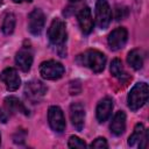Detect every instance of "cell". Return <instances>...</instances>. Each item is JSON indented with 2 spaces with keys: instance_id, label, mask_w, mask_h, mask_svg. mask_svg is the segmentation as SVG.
<instances>
[{
  "instance_id": "obj_1",
  "label": "cell",
  "mask_w": 149,
  "mask_h": 149,
  "mask_svg": "<svg viewBox=\"0 0 149 149\" xmlns=\"http://www.w3.org/2000/svg\"><path fill=\"white\" fill-rule=\"evenodd\" d=\"M77 62L91 69L93 72H101L106 64V56L98 50H87L84 54L78 55Z\"/></svg>"
},
{
  "instance_id": "obj_2",
  "label": "cell",
  "mask_w": 149,
  "mask_h": 149,
  "mask_svg": "<svg viewBox=\"0 0 149 149\" xmlns=\"http://www.w3.org/2000/svg\"><path fill=\"white\" fill-rule=\"evenodd\" d=\"M148 95H149V87L146 83L135 84L128 93V98H127L128 107L134 112L140 109L147 102Z\"/></svg>"
},
{
  "instance_id": "obj_3",
  "label": "cell",
  "mask_w": 149,
  "mask_h": 149,
  "mask_svg": "<svg viewBox=\"0 0 149 149\" xmlns=\"http://www.w3.org/2000/svg\"><path fill=\"white\" fill-rule=\"evenodd\" d=\"M48 37L51 44L62 48L66 41V26L65 22L61 19H54L49 29H48Z\"/></svg>"
},
{
  "instance_id": "obj_4",
  "label": "cell",
  "mask_w": 149,
  "mask_h": 149,
  "mask_svg": "<svg viewBox=\"0 0 149 149\" xmlns=\"http://www.w3.org/2000/svg\"><path fill=\"white\" fill-rule=\"evenodd\" d=\"M64 66L59 62L56 61H47L41 63L40 65V74L48 80H56L59 79L64 74Z\"/></svg>"
},
{
  "instance_id": "obj_5",
  "label": "cell",
  "mask_w": 149,
  "mask_h": 149,
  "mask_svg": "<svg viewBox=\"0 0 149 149\" xmlns=\"http://www.w3.org/2000/svg\"><path fill=\"white\" fill-rule=\"evenodd\" d=\"M112 20V12L107 0H98L95 3V23L100 29H106Z\"/></svg>"
},
{
  "instance_id": "obj_6",
  "label": "cell",
  "mask_w": 149,
  "mask_h": 149,
  "mask_svg": "<svg viewBox=\"0 0 149 149\" xmlns=\"http://www.w3.org/2000/svg\"><path fill=\"white\" fill-rule=\"evenodd\" d=\"M48 121L52 130L62 133L65 129V118L63 111L58 106H51L48 109Z\"/></svg>"
},
{
  "instance_id": "obj_7",
  "label": "cell",
  "mask_w": 149,
  "mask_h": 149,
  "mask_svg": "<svg viewBox=\"0 0 149 149\" xmlns=\"http://www.w3.org/2000/svg\"><path fill=\"white\" fill-rule=\"evenodd\" d=\"M45 93H47V87L40 80H31L27 83L24 86V94L33 102H37L38 100H41Z\"/></svg>"
},
{
  "instance_id": "obj_8",
  "label": "cell",
  "mask_w": 149,
  "mask_h": 149,
  "mask_svg": "<svg viewBox=\"0 0 149 149\" xmlns=\"http://www.w3.org/2000/svg\"><path fill=\"white\" fill-rule=\"evenodd\" d=\"M44 23H45V16L41 9L36 8L29 14V16H28V30L33 35H35V36L40 35L44 28Z\"/></svg>"
},
{
  "instance_id": "obj_9",
  "label": "cell",
  "mask_w": 149,
  "mask_h": 149,
  "mask_svg": "<svg viewBox=\"0 0 149 149\" xmlns=\"http://www.w3.org/2000/svg\"><path fill=\"white\" fill-rule=\"evenodd\" d=\"M128 38V31L123 27L115 28L112 30V33L108 35V45L112 50H120L125 47Z\"/></svg>"
},
{
  "instance_id": "obj_10",
  "label": "cell",
  "mask_w": 149,
  "mask_h": 149,
  "mask_svg": "<svg viewBox=\"0 0 149 149\" xmlns=\"http://www.w3.org/2000/svg\"><path fill=\"white\" fill-rule=\"evenodd\" d=\"M0 80L6 85L8 91H16L21 84V79L13 68H7L0 73Z\"/></svg>"
},
{
  "instance_id": "obj_11",
  "label": "cell",
  "mask_w": 149,
  "mask_h": 149,
  "mask_svg": "<svg viewBox=\"0 0 149 149\" xmlns=\"http://www.w3.org/2000/svg\"><path fill=\"white\" fill-rule=\"evenodd\" d=\"M15 63L16 65L23 71L28 72L30 70V66L33 64V52L29 47L23 45L15 56Z\"/></svg>"
},
{
  "instance_id": "obj_12",
  "label": "cell",
  "mask_w": 149,
  "mask_h": 149,
  "mask_svg": "<svg viewBox=\"0 0 149 149\" xmlns=\"http://www.w3.org/2000/svg\"><path fill=\"white\" fill-rule=\"evenodd\" d=\"M70 119L77 130H81L85 122V108L80 102H73L70 106Z\"/></svg>"
},
{
  "instance_id": "obj_13",
  "label": "cell",
  "mask_w": 149,
  "mask_h": 149,
  "mask_svg": "<svg viewBox=\"0 0 149 149\" xmlns=\"http://www.w3.org/2000/svg\"><path fill=\"white\" fill-rule=\"evenodd\" d=\"M78 22H79V27L80 30L84 34H90L93 29V19H92V14H91V9L88 7H84L79 14H78Z\"/></svg>"
},
{
  "instance_id": "obj_14",
  "label": "cell",
  "mask_w": 149,
  "mask_h": 149,
  "mask_svg": "<svg viewBox=\"0 0 149 149\" xmlns=\"http://www.w3.org/2000/svg\"><path fill=\"white\" fill-rule=\"evenodd\" d=\"M113 109V101L111 98H104L99 101L97 106V119L99 122H105L112 113Z\"/></svg>"
},
{
  "instance_id": "obj_15",
  "label": "cell",
  "mask_w": 149,
  "mask_h": 149,
  "mask_svg": "<svg viewBox=\"0 0 149 149\" xmlns=\"http://www.w3.org/2000/svg\"><path fill=\"white\" fill-rule=\"evenodd\" d=\"M109 129L116 136L121 135L125 132V129H126V114H125V112L119 111L114 114V116L111 121V125H109Z\"/></svg>"
},
{
  "instance_id": "obj_16",
  "label": "cell",
  "mask_w": 149,
  "mask_h": 149,
  "mask_svg": "<svg viewBox=\"0 0 149 149\" xmlns=\"http://www.w3.org/2000/svg\"><path fill=\"white\" fill-rule=\"evenodd\" d=\"M109 70H111L112 76H114L121 83H126V81H128L130 79V77L128 76V73L125 71V69L122 66V62L119 58H114L112 61Z\"/></svg>"
},
{
  "instance_id": "obj_17",
  "label": "cell",
  "mask_w": 149,
  "mask_h": 149,
  "mask_svg": "<svg viewBox=\"0 0 149 149\" xmlns=\"http://www.w3.org/2000/svg\"><path fill=\"white\" fill-rule=\"evenodd\" d=\"M5 106L12 113H22L24 115L29 114V112L26 108V106L23 105V102H21L16 97H13V95L7 97L5 99Z\"/></svg>"
},
{
  "instance_id": "obj_18",
  "label": "cell",
  "mask_w": 149,
  "mask_h": 149,
  "mask_svg": "<svg viewBox=\"0 0 149 149\" xmlns=\"http://www.w3.org/2000/svg\"><path fill=\"white\" fill-rule=\"evenodd\" d=\"M127 62L134 70H140L143 66V54H142V51L140 49L130 50L128 52V56H127Z\"/></svg>"
},
{
  "instance_id": "obj_19",
  "label": "cell",
  "mask_w": 149,
  "mask_h": 149,
  "mask_svg": "<svg viewBox=\"0 0 149 149\" xmlns=\"http://www.w3.org/2000/svg\"><path fill=\"white\" fill-rule=\"evenodd\" d=\"M147 135H148V134H147V130L144 129V126H143L142 123H137V125L135 126V128H134L132 135H130L129 139H128V146L134 147L136 143L140 144L141 141H142Z\"/></svg>"
},
{
  "instance_id": "obj_20",
  "label": "cell",
  "mask_w": 149,
  "mask_h": 149,
  "mask_svg": "<svg viewBox=\"0 0 149 149\" xmlns=\"http://www.w3.org/2000/svg\"><path fill=\"white\" fill-rule=\"evenodd\" d=\"M15 23H16V19H15V15L13 13H8L5 19H3V22L1 24V30L3 31V34L6 35H9L14 31V28H15Z\"/></svg>"
},
{
  "instance_id": "obj_21",
  "label": "cell",
  "mask_w": 149,
  "mask_h": 149,
  "mask_svg": "<svg viewBox=\"0 0 149 149\" xmlns=\"http://www.w3.org/2000/svg\"><path fill=\"white\" fill-rule=\"evenodd\" d=\"M68 147L69 148H85L86 147V143L84 140L79 139L78 136H70L69 139V142H68Z\"/></svg>"
},
{
  "instance_id": "obj_22",
  "label": "cell",
  "mask_w": 149,
  "mask_h": 149,
  "mask_svg": "<svg viewBox=\"0 0 149 149\" xmlns=\"http://www.w3.org/2000/svg\"><path fill=\"white\" fill-rule=\"evenodd\" d=\"M91 148H99V149H106L108 147L107 144V141L104 139V137H97L91 144H90Z\"/></svg>"
},
{
  "instance_id": "obj_23",
  "label": "cell",
  "mask_w": 149,
  "mask_h": 149,
  "mask_svg": "<svg viewBox=\"0 0 149 149\" xmlns=\"http://www.w3.org/2000/svg\"><path fill=\"white\" fill-rule=\"evenodd\" d=\"M9 111L7 108H0V120L2 122H7L8 116H9Z\"/></svg>"
},
{
  "instance_id": "obj_24",
  "label": "cell",
  "mask_w": 149,
  "mask_h": 149,
  "mask_svg": "<svg viewBox=\"0 0 149 149\" xmlns=\"http://www.w3.org/2000/svg\"><path fill=\"white\" fill-rule=\"evenodd\" d=\"M123 12H127V8H126V7H123V8H120V7H118V8H116V15H115L116 20H122V19L125 17V15H123Z\"/></svg>"
},
{
  "instance_id": "obj_25",
  "label": "cell",
  "mask_w": 149,
  "mask_h": 149,
  "mask_svg": "<svg viewBox=\"0 0 149 149\" xmlns=\"http://www.w3.org/2000/svg\"><path fill=\"white\" fill-rule=\"evenodd\" d=\"M13 1L16 3H20V2H30L31 0H13Z\"/></svg>"
},
{
  "instance_id": "obj_26",
  "label": "cell",
  "mask_w": 149,
  "mask_h": 149,
  "mask_svg": "<svg viewBox=\"0 0 149 149\" xmlns=\"http://www.w3.org/2000/svg\"><path fill=\"white\" fill-rule=\"evenodd\" d=\"M70 1H72V2H76V1H79V0H70Z\"/></svg>"
},
{
  "instance_id": "obj_27",
  "label": "cell",
  "mask_w": 149,
  "mask_h": 149,
  "mask_svg": "<svg viewBox=\"0 0 149 149\" xmlns=\"http://www.w3.org/2000/svg\"><path fill=\"white\" fill-rule=\"evenodd\" d=\"M0 143H1V135H0Z\"/></svg>"
},
{
  "instance_id": "obj_28",
  "label": "cell",
  "mask_w": 149,
  "mask_h": 149,
  "mask_svg": "<svg viewBox=\"0 0 149 149\" xmlns=\"http://www.w3.org/2000/svg\"><path fill=\"white\" fill-rule=\"evenodd\" d=\"M0 1H1V0H0Z\"/></svg>"
}]
</instances>
